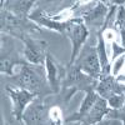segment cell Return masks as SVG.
Listing matches in <instances>:
<instances>
[{
	"instance_id": "obj_1",
	"label": "cell",
	"mask_w": 125,
	"mask_h": 125,
	"mask_svg": "<svg viewBox=\"0 0 125 125\" xmlns=\"http://www.w3.org/2000/svg\"><path fill=\"white\" fill-rule=\"evenodd\" d=\"M15 68L18 70L14 73V75H16V80L20 85V89L29 90L36 95H39L44 90V76L36 69L26 64H20V62L15 65Z\"/></svg>"
},
{
	"instance_id": "obj_2",
	"label": "cell",
	"mask_w": 125,
	"mask_h": 125,
	"mask_svg": "<svg viewBox=\"0 0 125 125\" xmlns=\"http://www.w3.org/2000/svg\"><path fill=\"white\" fill-rule=\"evenodd\" d=\"M73 65L78 66L84 74H86L88 76L93 79L95 80L101 79V65L99 61L98 51H96V48H94L91 45L83 46V49L80 50V53Z\"/></svg>"
},
{
	"instance_id": "obj_3",
	"label": "cell",
	"mask_w": 125,
	"mask_h": 125,
	"mask_svg": "<svg viewBox=\"0 0 125 125\" xmlns=\"http://www.w3.org/2000/svg\"><path fill=\"white\" fill-rule=\"evenodd\" d=\"M98 80L93 79L84 74L78 66L71 65L69 66V70L66 71L65 78L62 80L61 85L65 89H70L69 93V98L78 90H90V89H95L98 85Z\"/></svg>"
},
{
	"instance_id": "obj_4",
	"label": "cell",
	"mask_w": 125,
	"mask_h": 125,
	"mask_svg": "<svg viewBox=\"0 0 125 125\" xmlns=\"http://www.w3.org/2000/svg\"><path fill=\"white\" fill-rule=\"evenodd\" d=\"M65 35L71 41V56L69 61V66H71L75 62L80 50L83 49V46H84L85 41L89 36V30L83 19H74L73 24L70 25Z\"/></svg>"
},
{
	"instance_id": "obj_5",
	"label": "cell",
	"mask_w": 125,
	"mask_h": 125,
	"mask_svg": "<svg viewBox=\"0 0 125 125\" xmlns=\"http://www.w3.org/2000/svg\"><path fill=\"white\" fill-rule=\"evenodd\" d=\"M6 93L11 99V114L14 119L21 121L24 118V113L38 95L25 89H13L10 86H6Z\"/></svg>"
},
{
	"instance_id": "obj_6",
	"label": "cell",
	"mask_w": 125,
	"mask_h": 125,
	"mask_svg": "<svg viewBox=\"0 0 125 125\" xmlns=\"http://www.w3.org/2000/svg\"><path fill=\"white\" fill-rule=\"evenodd\" d=\"M21 40L24 41V56L29 64L44 65L48 56L45 41L31 39L29 36H21Z\"/></svg>"
},
{
	"instance_id": "obj_7",
	"label": "cell",
	"mask_w": 125,
	"mask_h": 125,
	"mask_svg": "<svg viewBox=\"0 0 125 125\" xmlns=\"http://www.w3.org/2000/svg\"><path fill=\"white\" fill-rule=\"evenodd\" d=\"M28 19H30L31 21H34L39 26H43V28H48L50 30H55L58 31V33L62 34V35H65L66 34V31L69 30L70 25L73 24V20H69V21H56V20L53 18V16H50L49 14L44 13L41 9H35L33 10Z\"/></svg>"
},
{
	"instance_id": "obj_8",
	"label": "cell",
	"mask_w": 125,
	"mask_h": 125,
	"mask_svg": "<svg viewBox=\"0 0 125 125\" xmlns=\"http://www.w3.org/2000/svg\"><path fill=\"white\" fill-rule=\"evenodd\" d=\"M45 70H46V79L49 83V86L53 93H59L61 83L65 78L66 71L64 70L61 65H59V62L53 59L50 54H48L46 59H45Z\"/></svg>"
},
{
	"instance_id": "obj_9",
	"label": "cell",
	"mask_w": 125,
	"mask_h": 125,
	"mask_svg": "<svg viewBox=\"0 0 125 125\" xmlns=\"http://www.w3.org/2000/svg\"><path fill=\"white\" fill-rule=\"evenodd\" d=\"M95 91L100 98L108 100L109 98L116 95V94H124L125 89L121 86V84L116 80L115 76L108 75L99 80L98 85L95 88Z\"/></svg>"
},
{
	"instance_id": "obj_10",
	"label": "cell",
	"mask_w": 125,
	"mask_h": 125,
	"mask_svg": "<svg viewBox=\"0 0 125 125\" xmlns=\"http://www.w3.org/2000/svg\"><path fill=\"white\" fill-rule=\"evenodd\" d=\"M25 125H46L49 124V109L41 104H33L24 113Z\"/></svg>"
},
{
	"instance_id": "obj_11",
	"label": "cell",
	"mask_w": 125,
	"mask_h": 125,
	"mask_svg": "<svg viewBox=\"0 0 125 125\" xmlns=\"http://www.w3.org/2000/svg\"><path fill=\"white\" fill-rule=\"evenodd\" d=\"M109 111H110V108L108 106L106 100L99 96L96 103L89 110L86 116L79 123V125H95V124L100 123L104 118H106Z\"/></svg>"
},
{
	"instance_id": "obj_12",
	"label": "cell",
	"mask_w": 125,
	"mask_h": 125,
	"mask_svg": "<svg viewBox=\"0 0 125 125\" xmlns=\"http://www.w3.org/2000/svg\"><path fill=\"white\" fill-rule=\"evenodd\" d=\"M99 99V95L96 94L95 89H90L86 91V95L84 98V100H83L81 105L79 108V110L73 114V115L68 116L65 119V123H80L83 119H84L86 116V114L89 113V110L93 108V105L96 103V100Z\"/></svg>"
},
{
	"instance_id": "obj_13",
	"label": "cell",
	"mask_w": 125,
	"mask_h": 125,
	"mask_svg": "<svg viewBox=\"0 0 125 125\" xmlns=\"http://www.w3.org/2000/svg\"><path fill=\"white\" fill-rule=\"evenodd\" d=\"M96 51H98L99 61H100V65H101V79H103V78L110 75V73H111V64H110V60H109L108 53H106V43H105V40H104L101 34L98 35Z\"/></svg>"
},
{
	"instance_id": "obj_14",
	"label": "cell",
	"mask_w": 125,
	"mask_h": 125,
	"mask_svg": "<svg viewBox=\"0 0 125 125\" xmlns=\"http://www.w3.org/2000/svg\"><path fill=\"white\" fill-rule=\"evenodd\" d=\"M10 3L13 4L9 6V10L11 11V14L21 19L29 16V14L31 13L30 9L35 4L34 1H10Z\"/></svg>"
},
{
	"instance_id": "obj_15",
	"label": "cell",
	"mask_w": 125,
	"mask_h": 125,
	"mask_svg": "<svg viewBox=\"0 0 125 125\" xmlns=\"http://www.w3.org/2000/svg\"><path fill=\"white\" fill-rule=\"evenodd\" d=\"M108 106L111 110H121L125 105V93L124 94H116L106 100Z\"/></svg>"
},
{
	"instance_id": "obj_16",
	"label": "cell",
	"mask_w": 125,
	"mask_h": 125,
	"mask_svg": "<svg viewBox=\"0 0 125 125\" xmlns=\"http://www.w3.org/2000/svg\"><path fill=\"white\" fill-rule=\"evenodd\" d=\"M114 29L116 31L125 30V6L119 5L118 6V11H116V19H115V24H114Z\"/></svg>"
},
{
	"instance_id": "obj_17",
	"label": "cell",
	"mask_w": 125,
	"mask_h": 125,
	"mask_svg": "<svg viewBox=\"0 0 125 125\" xmlns=\"http://www.w3.org/2000/svg\"><path fill=\"white\" fill-rule=\"evenodd\" d=\"M124 68H125V54L120 55L119 58H116L113 61V64H111V75L116 78L119 74L123 73Z\"/></svg>"
},
{
	"instance_id": "obj_18",
	"label": "cell",
	"mask_w": 125,
	"mask_h": 125,
	"mask_svg": "<svg viewBox=\"0 0 125 125\" xmlns=\"http://www.w3.org/2000/svg\"><path fill=\"white\" fill-rule=\"evenodd\" d=\"M111 48H113V58H111L113 61L115 60L116 58H119L120 55L125 54V48H123L121 45H119L116 41H113V43H111Z\"/></svg>"
},
{
	"instance_id": "obj_19",
	"label": "cell",
	"mask_w": 125,
	"mask_h": 125,
	"mask_svg": "<svg viewBox=\"0 0 125 125\" xmlns=\"http://www.w3.org/2000/svg\"><path fill=\"white\" fill-rule=\"evenodd\" d=\"M119 34H120V39H121V46L125 48V30H120Z\"/></svg>"
},
{
	"instance_id": "obj_20",
	"label": "cell",
	"mask_w": 125,
	"mask_h": 125,
	"mask_svg": "<svg viewBox=\"0 0 125 125\" xmlns=\"http://www.w3.org/2000/svg\"><path fill=\"white\" fill-rule=\"evenodd\" d=\"M116 80L120 83V84H121V83H125V73H121V74H119V75L116 76Z\"/></svg>"
}]
</instances>
